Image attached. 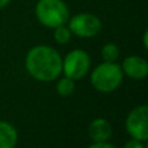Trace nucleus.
<instances>
[{"label":"nucleus","mask_w":148,"mask_h":148,"mask_svg":"<svg viewBox=\"0 0 148 148\" xmlns=\"http://www.w3.org/2000/svg\"><path fill=\"white\" fill-rule=\"evenodd\" d=\"M26 69L38 81L51 82L61 73L62 60L53 48L38 46L29 51L26 56Z\"/></svg>","instance_id":"f257e3e1"},{"label":"nucleus","mask_w":148,"mask_h":148,"mask_svg":"<svg viewBox=\"0 0 148 148\" xmlns=\"http://www.w3.org/2000/svg\"><path fill=\"white\" fill-rule=\"evenodd\" d=\"M35 13L39 22L52 29L64 25L69 17L68 7L62 0H39Z\"/></svg>","instance_id":"f03ea898"},{"label":"nucleus","mask_w":148,"mask_h":148,"mask_svg":"<svg viewBox=\"0 0 148 148\" xmlns=\"http://www.w3.org/2000/svg\"><path fill=\"white\" fill-rule=\"evenodd\" d=\"M123 72L114 62H103L92 72L91 83L100 92H112L121 84Z\"/></svg>","instance_id":"7ed1b4c3"},{"label":"nucleus","mask_w":148,"mask_h":148,"mask_svg":"<svg viewBox=\"0 0 148 148\" xmlns=\"http://www.w3.org/2000/svg\"><path fill=\"white\" fill-rule=\"evenodd\" d=\"M90 68V57L82 49H74L69 52L65 57V61L62 62V70L68 78H72L73 81L81 79L86 75L87 70Z\"/></svg>","instance_id":"20e7f679"},{"label":"nucleus","mask_w":148,"mask_h":148,"mask_svg":"<svg viewBox=\"0 0 148 148\" xmlns=\"http://www.w3.org/2000/svg\"><path fill=\"white\" fill-rule=\"evenodd\" d=\"M101 29V22L94 14L90 13H79L74 16L69 22V30L81 38H91L95 36Z\"/></svg>","instance_id":"39448f33"},{"label":"nucleus","mask_w":148,"mask_h":148,"mask_svg":"<svg viewBox=\"0 0 148 148\" xmlns=\"http://www.w3.org/2000/svg\"><path fill=\"white\" fill-rule=\"evenodd\" d=\"M148 108L147 105H140L133 109L126 120L127 133L136 140H147L148 138Z\"/></svg>","instance_id":"423d86ee"},{"label":"nucleus","mask_w":148,"mask_h":148,"mask_svg":"<svg viewBox=\"0 0 148 148\" xmlns=\"http://www.w3.org/2000/svg\"><path fill=\"white\" fill-rule=\"evenodd\" d=\"M122 72L133 79H143L148 73V62L142 57L130 56L123 60Z\"/></svg>","instance_id":"0eeeda50"},{"label":"nucleus","mask_w":148,"mask_h":148,"mask_svg":"<svg viewBox=\"0 0 148 148\" xmlns=\"http://www.w3.org/2000/svg\"><path fill=\"white\" fill-rule=\"evenodd\" d=\"M88 134L91 139L97 143V142H107L112 135V127L110 123L104 118H97L91 122L88 127Z\"/></svg>","instance_id":"6e6552de"},{"label":"nucleus","mask_w":148,"mask_h":148,"mask_svg":"<svg viewBox=\"0 0 148 148\" xmlns=\"http://www.w3.org/2000/svg\"><path fill=\"white\" fill-rule=\"evenodd\" d=\"M17 138L16 129L9 123L0 121V148H14Z\"/></svg>","instance_id":"1a4fd4ad"},{"label":"nucleus","mask_w":148,"mask_h":148,"mask_svg":"<svg viewBox=\"0 0 148 148\" xmlns=\"http://www.w3.org/2000/svg\"><path fill=\"white\" fill-rule=\"evenodd\" d=\"M118 55H120L118 47L113 43L105 44L101 49V56L107 62H114L118 59Z\"/></svg>","instance_id":"9d476101"},{"label":"nucleus","mask_w":148,"mask_h":148,"mask_svg":"<svg viewBox=\"0 0 148 148\" xmlns=\"http://www.w3.org/2000/svg\"><path fill=\"white\" fill-rule=\"evenodd\" d=\"M56 90H57V92H59V95H61V96H69L74 91V81L72 78L65 77V78L59 81Z\"/></svg>","instance_id":"9b49d317"},{"label":"nucleus","mask_w":148,"mask_h":148,"mask_svg":"<svg viewBox=\"0 0 148 148\" xmlns=\"http://www.w3.org/2000/svg\"><path fill=\"white\" fill-rule=\"evenodd\" d=\"M55 39H56L57 43L60 44H65L70 40V36H72V31L68 27H65L64 25H60L57 27H55Z\"/></svg>","instance_id":"f8f14e48"},{"label":"nucleus","mask_w":148,"mask_h":148,"mask_svg":"<svg viewBox=\"0 0 148 148\" xmlns=\"http://www.w3.org/2000/svg\"><path fill=\"white\" fill-rule=\"evenodd\" d=\"M123 148H144V146L142 144V140H136V139H134V140L127 142V143L123 146Z\"/></svg>","instance_id":"ddd939ff"},{"label":"nucleus","mask_w":148,"mask_h":148,"mask_svg":"<svg viewBox=\"0 0 148 148\" xmlns=\"http://www.w3.org/2000/svg\"><path fill=\"white\" fill-rule=\"evenodd\" d=\"M88 148H114L112 146V144H108L105 143V142H97V143L92 144V146H90Z\"/></svg>","instance_id":"4468645a"},{"label":"nucleus","mask_w":148,"mask_h":148,"mask_svg":"<svg viewBox=\"0 0 148 148\" xmlns=\"http://www.w3.org/2000/svg\"><path fill=\"white\" fill-rule=\"evenodd\" d=\"M9 1H10V0H0V8L5 7V5H7Z\"/></svg>","instance_id":"2eb2a0df"},{"label":"nucleus","mask_w":148,"mask_h":148,"mask_svg":"<svg viewBox=\"0 0 148 148\" xmlns=\"http://www.w3.org/2000/svg\"><path fill=\"white\" fill-rule=\"evenodd\" d=\"M144 47L147 48V31L144 33Z\"/></svg>","instance_id":"dca6fc26"}]
</instances>
